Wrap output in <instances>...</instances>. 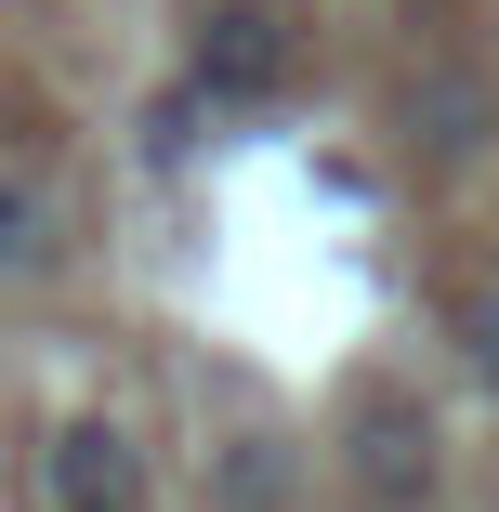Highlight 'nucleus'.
Segmentation results:
<instances>
[{
	"label": "nucleus",
	"instance_id": "nucleus-5",
	"mask_svg": "<svg viewBox=\"0 0 499 512\" xmlns=\"http://www.w3.org/2000/svg\"><path fill=\"white\" fill-rule=\"evenodd\" d=\"M224 499H237V512H289V460H276V434H237V447H224Z\"/></svg>",
	"mask_w": 499,
	"mask_h": 512
},
{
	"label": "nucleus",
	"instance_id": "nucleus-6",
	"mask_svg": "<svg viewBox=\"0 0 499 512\" xmlns=\"http://www.w3.org/2000/svg\"><path fill=\"white\" fill-rule=\"evenodd\" d=\"M40 250H53V197L0 184V276H40Z\"/></svg>",
	"mask_w": 499,
	"mask_h": 512
},
{
	"label": "nucleus",
	"instance_id": "nucleus-1",
	"mask_svg": "<svg viewBox=\"0 0 499 512\" xmlns=\"http://www.w3.org/2000/svg\"><path fill=\"white\" fill-rule=\"evenodd\" d=\"M434 407L408 394V381H355V407H342V473H355V499L368 512H408L421 486H434Z\"/></svg>",
	"mask_w": 499,
	"mask_h": 512
},
{
	"label": "nucleus",
	"instance_id": "nucleus-7",
	"mask_svg": "<svg viewBox=\"0 0 499 512\" xmlns=\"http://www.w3.org/2000/svg\"><path fill=\"white\" fill-rule=\"evenodd\" d=\"M460 355H473V368H486V381H499V276H486V289H473V302H460Z\"/></svg>",
	"mask_w": 499,
	"mask_h": 512
},
{
	"label": "nucleus",
	"instance_id": "nucleus-4",
	"mask_svg": "<svg viewBox=\"0 0 499 512\" xmlns=\"http://www.w3.org/2000/svg\"><path fill=\"white\" fill-rule=\"evenodd\" d=\"M486 119H499L486 79H434V92H408V132H434V145H473Z\"/></svg>",
	"mask_w": 499,
	"mask_h": 512
},
{
	"label": "nucleus",
	"instance_id": "nucleus-3",
	"mask_svg": "<svg viewBox=\"0 0 499 512\" xmlns=\"http://www.w3.org/2000/svg\"><path fill=\"white\" fill-rule=\"evenodd\" d=\"M197 79H211V106H250V92L289 79V27L263 14V0H224L211 27H197Z\"/></svg>",
	"mask_w": 499,
	"mask_h": 512
},
{
	"label": "nucleus",
	"instance_id": "nucleus-2",
	"mask_svg": "<svg viewBox=\"0 0 499 512\" xmlns=\"http://www.w3.org/2000/svg\"><path fill=\"white\" fill-rule=\"evenodd\" d=\"M40 473H53V512H145V460L119 421H66Z\"/></svg>",
	"mask_w": 499,
	"mask_h": 512
}]
</instances>
